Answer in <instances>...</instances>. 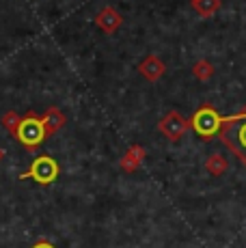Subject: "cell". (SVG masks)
I'll return each instance as SVG.
<instances>
[{"mask_svg":"<svg viewBox=\"0 0 246 248\" xmlns=\"http://www.w3.org/2000/svg\"><path fill=\"white\" fill-rule=\"evenodd\" d=\"M218 138L225 147L246 166V106L238 114L220 119Z\"/></svg>","mask_w":246,"mask_h":248,"instance_id":"6da1fadb","label":"cell"},{"mask_svg":"<svg viewBox=\"0 0 246 248\" xmlns=\"http://www.w3.org/2000/svg\"><path fill=\"white\" fill-rule=\"evenodd\" d=\"M220 114L216 112L214 106H210V104H203L199 110L192 114V119L188 123H190V127L197 132L201 138H205V140H210V138L218 136V127H220Z\"/></svg>","mask_w":246,"mask_h":248,"instance_id":"7a4b0ae2","label":"cell"},{"mask_svg":"<svg viewBox=\"0 0 246 248\" xmlns=\"http://www.w3.org/2000/svg\"><path fill=\"white\" fill-rule=\"evenodd\" d=\"M145 160V149L140 145H132L130 149H127V154L123 155L121 160V169L127 170V173H132V170H136L140 166V162Z\"/></svg>","mask_w":246,"mask_h":248,"instance_id":"9c48e42d","label":"cell"},{"mask_svg":"<svg viewBox=\"0 0 246 248\" xmlns=\"http://www.w3.org/2000/svg\"><path fill=\"white\" fill-rule=\"evenodd\" d=\"M212 74H214V67H212L210 61H197L195 67H192V76H195L197 80H203V82L210 80Z\"/></svg>","mask_w":246,"mask_h":248,"instance_id":"7c38bea8","label":"cell"},{"mask_svg":"<svg viewBox=\"0 0 246 248\" xmlns=\"http://www.w3.org/2000/svg\"><path fill=\"white\" fill-rule=\"evenodd\" d=\"M138 71L143 78H147L149 82H155V80H160L164 76V71H167V65L162 63V59L155 54H149L147 59H143V63L138 65Z\"/></svg>","mask_w":246,"mask_h":248,"instance_id":"8992f818","label":"cell"},{"mask_svg":"<svg viewBox=\"0 0 246 248\" xmlns=\"http://www.w3.org/2000/svg\"><path fill=\"white\" fill-rule=\"evenodd\" d=\"M205 169H207V173H210V175H216V177H220V175L227 173V169H229V162L222 158L220 154H214V155H210V158H207Z\"/></svg>","mask_w":246,"mask_h":248,"instance_id":"8fae6325","label":"cell"},{"mask_svg":"<svg viewBox=\"0 0 246 248\" xmlns=\"http://www.w3.org/2000/svg\"><path fill=\"white\" fill-rule=\"evenodd\" d=\"M2 158H4V149L0 147V162H2Z\"/></svg>","mask_w":246,"mask_h":248,"instance_id":"9a60e30c","label":"cell"},{"mask_svg":"<svg viewBox=\"0 0 246 248\" xmlns=\"http://www.w3.org/2000/svg\"><path fill=\"white\" fill-rule=\"evenodd\" d=\"M15 138L31 151L35 149V147H39L41 142H44V138H46L41 119L37 117L35 112H28L26 117H22L20 125H17V132H15Z\"/></svg>","mask_w":246,"mask_h":248,"instance_id":"3957f363","label":"cell"},{"mask_svg":"<svg viewBox=\"0 0 246 248\" xmlns=\"http://www.w3.org/2000/svg\"><path fill=\"white\" fill-rule=\"evenodd\" d=\"M192 9L199 17H212L220 9V0H192Z\"/></svg>","mask_w":246,"mask_h":248,"instance_id":"30bf717a","label":"cell"},{"mask_svg":"<svg viewBox=\"0 0 246 248\" xmlns=\"http://www.w3.org/2000/svg\"><path fill=\"white\" fill-rule=\"evenodd\" d=\"M20 121H22V117H20L17 112H13V110H9V112H4V114H2V127H4L7 132H11L13 136H15Z\"/></svg>","mask_w":246,"mask_h":248,"instance_id":"4fadbf2b","label":"cell"},{"mask_svg":"<svg viewBox=\"0 0 246 248\" xmlns=\"http://www.w3.org/2000/svg\"><path fill=\"white\" fill-rule=\"evenodd\" d=\"M41 123H44V132H46V138L56 134V132L61 130V127L65 125V114L59 110V108H48L46 110V114L41 117Z\"/></svg>","mask_w":246,"mask_h":248,"instance_id":"ba28073f","label":"cell"},{"mask_svg":"<svg viewBox=\"0 0 246 248\" xmlns=\"http://www.w3.org/2000/svg\"><path fill=\"white\" fill-rule=\"evenodd\" d=\"M32 248H54V246H52L50 242H46V240H39V242H37V244L32 246Z\"/></svg>","mask_w":246,"mask_h":248,"instance_id":"5bb4252c","label":"cell"},{"mask_svg":"<svg viewBox=\"0 0 246 248\" xmlns=\"http://www.w3.org/2000/svg\"><path fill=\"white\" fill-rule=\"evenodd\" d=\"M56 177H59V164H56V160L50 158V155H39V158L31 164V169L20 175V179H35L37 184H41V186L52 184Z\"/></svg>","mask_w":246,"mask_h":248,"instance_id":"277c9868","label":"cell"},{"mask_svg":"<svg viewBox=\"0 0 246 248\" xmlns=\"http://www.w3.org/2000/svg\"><path fill=\"white\" fill-rule=\"evenodd\" d=\"M190 127V123L186 121V119L182 117L179 112H167L162 119H160V123H158V130H160V134H162L164 138H169L171 142L175 140H179L184 134H186V130Z\"/></svg>","mask_w":246,"mask_h":248,"instance_id":"5b68a950","label":"cell"},{"mask_svg":"<svg viewBox=\"0 0 246 248\" xmlns=\"http://www.w3.org/2000/svg\"><path fill=\"white\" fill-rule=\"evenodd\" d=\"M121 16H119V11H117V9H112V7H104L102 11H99V16L95 17V24L99 28H102L104 32H108V35H110V32H115L117 28L121 26Z\"/></svg>","mask_w":246,"mask_h":248,"instance_id":"52a82bcc","label":"cell"}]
</instances>
